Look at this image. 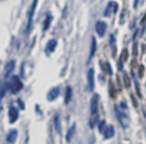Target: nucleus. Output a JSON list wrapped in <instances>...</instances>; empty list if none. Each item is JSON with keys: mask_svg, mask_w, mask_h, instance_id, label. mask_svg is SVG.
Wrapping results in <instances>:
<instances>
[{"mask_svg": "<svg viewBox=\"0 0 146 144\" xmlns=\"http://www.w3.org/2000/svg\"><path fill=\"white\" fill-rule=\"evenodd\" d=\"M59 92H60V88L58 86H55V87L50 88L49 92H48V94H47L48 101H54L55 99H57L58 95H59Z\"/></svg>", "mask_w": 146, "mask_h": 144, "instance_id": "obj_5", "label": "nucleus"}, {"mask_svg": "<svg viewBox=\"0 0 146 144\" xmlns=\"http://www.w3.org/2000/svg\"><path fill=\"white\" fill-rule=\"evenodd\" d=\"M16 137H17V130L16 129H11L8 135H7V142L9 143H14L16 141Z\"/></svg>", "mask_w": 146, "mask_h": 144, "instance_id": "obj_14", "label": "nucleus"}, {"mask_svg": "<svg viewBox=\"0 0 146 144\" xmlns=\"http://www.w3.org/2000/svg\"><path fill=\"white\" fill-rule=\"evenodd\" d=\"M133 67H136V60L135 59L131 61V68H133Z\"/></svg>", "mask_w": 146, "mask_h": 144, "instance_id": "obj_31", "label": "nucleus"}, {"mask_svg": "<svg viewBox=\"0 0 146 144\" xmlns=\"http://www.w3.org/2000/svg\"><path fill=\"white\" fill-rule=\"evenodd\" d=\"M8 117H9V121L11 124H14L18 119V110L15 107H10L9 111H8Z\"/></svg>", "mask_w": 146, "mask_h": 144, "instance_id": "obj_8", "label": "nucleus"}, {"mask_svg": "<svg viewBox=\"0 0 146 144\" xmlns=\"http://www.w3.org/2000/svg\"><path fill=\"white\" fill-rule=\"evenodd\" d=\"M8 87H9V90H10L11 93L16 94L18 91H21L23 88V83H22V81H21V78L18 76H13L10 78V82L8 84Z\"/></svg>", "mask_w": 146, "mask_h": 144, "instance_id": "obj_1", "label": "nucleus"}, {"mask_svg": "<svg viewBox=\"0 0 146 144\" xmlns=\"http://www.w3.org/2000/svg\"><path fill=\"white\" fill-rule=\"evenodd\" d=\"M74 133H75V125H73V126L68 129V132H67V134H66V141H67V142H71V139H72Z\"/></svg>", "mask_w": 146, "mask_h": 144, "instance_id": "obj_18", "label": "nucleus"}, {"mask_svg": "<svg viewBox=\"0 0 146 144\" xmlns=\"http://www.w3.org/2000/svg\"><path fill=\"white\" fill-rule=\"evenodd\" d=\"M114 109H115V113H116V117H117V120H119L120 125H121L123 128H127V127L129 126V119H128V116L124 115V113L119 109L117 105H115Z\"/></svg>", "mask_w": 146, "mask_h": 144, "instance_id": "obj_2", "label": "nucleus"}, {"mask_svg": "<svg viewBox=\"0 0 146 144\" xmlns=\"http://www.w3.org/2000/svg\"><path fill=\"white\" fill-rule=\"evenodd\" d=\"M56 45H57V41H56L55 39H51V40H49V41L47 42V46H46V49H47V51L50 53V52L55 51Z\"/></svg>", "mask_w": 146, "mask_h": 144, "instance_id": "obj_11", "label": "nucleus"}, {"mask_svg": "<svg viewBox=\"0 0 146 144\" xmlns=\"http://www.w3.org/2000/svg\"><path fill=\"white\" fill-rule=\"evenodd\" d=\"M14 68H15V61H14V60H10V61L7 63L6 68H5V77H6V78L9 77V75L13 73Z\"/></svg>", "mask_w": 146, "mask_h": 144, "instance_id": "obj_10", "label": "nucleus"}, {"mask_svg": "<svg viewBox=\"0 0 146 144\" xmlns=\"http://www.w3.org/2000/svg\"><path fill=\"white\" fill-rule=\"evenodd\" d=\"M71 98H72V87L71 86H67L66 87V96H65V103L66 104L71 101Z\"/></svg>", "mask_w": 146, "mask_h": 144, "instance_id": "obj_20", "label": "nucleus"}, {"mask_svg": "<svg viewBox=\"0 0 146 144\" xmlns=\"http://www.w3.org/2000/svg\"><path fill=\"white\" fill-rule=\"evenodd\" d=\"M123 83H124V87H127V88H129V87H130V85H131L130 78H129L128 74H127V73H124V71H123Z\"/></svg>", "mask_w": 146, "mask_h": 144, "instance_id": "obj_21", "label": "nucleus"}, {"mask_svg": "<svg viewBox=\"0 0 146 144\" xmlns=\"http://www.w3.org/2000/svg\"><path fill=\"white\" fill-rule=\"evenodd\" d=\"M110 43H111L112 53H113V57H114L116 54V48H115V36L113 34H111V36H110Z\"/></svg>", "mask_w": 146, "mask_h": 144, "instance_id": "obj_16", "label": "nucleus"}, {"mask_svg": "<svg viewBox=\"0 0 146 144\" xmlns=\"http://www.w3.org/2000/svg\"><path fill=\"white\" fill-rule=\"evenodd\" d=\"M120 107H121L122 109H124V110H127V109H128V107H127V103H125L124 101H122V102L120 103Z\"/></svg>", "mask_w": 146, "mask_h": 144, "instance_id": "obj_28", "label": "nucleus"}, {"mask_svg": "<svg viewBox=\"0 0 146 144\" xmlns=\"http://www.w3.org/2000/svg\"><path fill=\"white\" fill-rule=\"evenodd\" d=\"M97 110H98V95L94 94L90 101V112L91 116H97Z\"/></svg>", "mask_w": 146, "mask_h": 144, "instance_id": "obj_3", "label": "nucleus"}, {"mask_svg": "<svg viewBox=\"0 0 146 144\" xmlns=\"http://www.w3.org/2000/svg\"><path fill=\"white\" fill-rule=\"evenodd\" d=\"M104 137L105 138H111V137H113V135H114V127L112 126V125H110V126H106V128H105V130H104Z\"/></svg>", "mask_w": 146, "mask_h": 144, "instance_id": "obj_12", "label": "nucleus"}, {"mask_svg": "<svg viewBox=\"0 0 146 144\" xmlns=\"http://www.w3.org/2000/svg\"><path fill=\"white\" fill-rule=\"evenodd\" d=\"M18 103H19V105H21V108H22V109H24V104L22 103V100H18Z\"/></svg>", "mask_w": 146, "mask_h": 144, "instance_id": "obj_32", "label": "nucleus"}, {"mask_svg": "<svg viewBox=\"0 0 146 144\" xmlns=\"http://www.w3.org/2000/svg\"><path fill=\"white\" fill-rule=\"evenodd\" d=\"M122 61H123V59H122V58H120V60H119V66H117L120 70H122Z\"/></svg>", "mask_w": 146, "mask_h": 144, "instance_id": "obj_30", "label": "nucleus"}, {"mask_svg": "<svg viewBox=\"0 0 146 144\" xmlns=\"http://www.w3.org/2000/svg\"><path fill=\"white\" fill-rule=\"evenodd\" d=\"M117 7H119V6H117L116 2L111 1V2L107 5V7H106V9H105V11H104V16L108 17L112 11H113V12H116V11H117Z\"/></svg>", "mask_w": 146, "mask_h": 144, "instance_id": "obj_7", "label": "nucleus"}, {"mask_svg": "<svg viewBox=\"0 0 146 144\" xmlns=\"http://www.w3.org/2000/svg\"><path fill=\"white\" fill-rule=\"evenodd\" d=\"M87 78H88V90L89 91H92L94 90V83H95V81H94V69L92 68H90L89 70H88V74H87Z\"/></svg>", "mask_w": 146, "mask_h": 144, "instance_id": "obj_9", "label": "nucleus"}, {"mask_svg": "<svg viewBox=\"0 0 146 144\" xmlns=\"http://www.w3.org/2000/svg\"><path fill=\"white\" fill-rule=\"evenodd\" d=\"M110 95L112 98H115V95H116L115 88H114V85H113V82H110Z\"/></svg>", "mask_w": 146, "mask_h": 144, "instance_id": "obj_22", "label": "nucleus"}, {"mask_svg": "<svg viewBox=\"0 0 146 144\" xmlns=\"http://www.w3.org/2000/svg\"><path fill=\"white\" fill-rule=\"evenodd\" d=\"M132 56H137V43H135L132 46Z\"/></svg>", "mask_w": 146, "mask_h": 144, "instance_id": "obj_27", "label": "nucleus"}, {"mask_svg": "<svg viewBox=\"0 0 146 144\" xmlns=\"http://www.w3.org/2000/svg\"><path fill=\"white\" fill-rule=\"evenodd\" d=\"M137 6H138V0H135V5H133V7L137 8Z\"/></svg>", "mask_w": 146, "mask_h": 144, "instance_id": "obj_33", "label": "nucleus"}, {"mask_svg": "<svg viewBox=\"0 0 146 144\" xmlns=\"http://www.w3.org/2000/svg\"><path fill=\"white\" fill-rule=\"evenodd\" d=\"M51 20H52V17H51V16H47V17H46V20L43 22V28H42V29H43V32H46V31L49 28Z\"/></svg>", "mask_w": 146, "mask_h": 144, "instance_id": "obj_19", "label": "nucleus"}, {"mask_svg": "<svg viewBox=\"0 0 146 144\" xmlns=\"http://www.w3.org/2000/svg\"><path fill=\"white\" fill-rule=\"evenodd\" d=\"M106 23L105 22H102V20H98L96 23V32L99 36H104L105 35V32H106Z\"/></svg>", "mask_w": 146, "mask_h": 144, "instance_id": "obj_6", "label": "nucleus"}, {"mask_svg": "<svg viewBox=\"0 0 146 144\" xmlns=\"http://www.w3.org/2000/svg\"><path fill=\"white\" fill-rule=\"evenodd\" d=\"M105 128H106V122H105V120H102V121L99 122V125H98V129H99L100 133H104Z\"/></svg>", "mask_w": 146, "mask_h": 144, "instance_id": "obj_24", "label": "nucleus"}, {"mask_svg": "<svg viewBox=\"0 0 146 144\" xmlns=\"http://www.w3.org/2000/svg\"><path fill=\"white\" fill-rule=\"evenodd\" d=\"M121 58L123 59V61H125L128 59V50L127 49H123L122 52H121Z\"/></svg>", "mask_w": 146, "mask_h": 144, "instance_id": "obj_26", "label": "nucleus"}, {"mask_svg": "<svg viewBox=\"0 0 146 144\" xmlns=\"http://www.w3.org/2000/svg\"><path fill=\"white\" fill-rule=\"evenodd\" d=\"M102 68H103V70H104L105 74H107V75H112V74H113L112 68H111V65H110L108 62H104V63H102Z\"/></svg>", "mask_w": 146, "mask_h": 144, "instance_id": "obj_17", "label": "nucleus"}, {"mask_svg": "<svg viewBox=\"0 0 146 144\" xmlns=\"http://www.w3.org/2000/svg\"><path fill=\"white\" fill-rule=\"evenodd\" d=\"M36 3H38V0H33V3L29 10V23H27V29H26V33H30L31 31V25H32V17H33V14H34V9L36 7Z\"/></svg>", "mask_w": 146, "mask_h": 144, "instance_id": "obj_4", "label": "nucleus"}, {"mask_svg": "<svg viewBox=\"0 0 146 144\" xmlns=\"http://www.w3.org/2000/svg\"><path fill=\"white\" fill-rule=\"evenodd\" d=\"M96 49H97V43H96V39L94 36H91V48H90V54H89V59L90 60L94 56H95V52H96Z\"/></svg>", "mask_w": 146, "mask_h": 144, "instance_id": "obj_13", "label": "nucleus"}, {"mask_svg": "<svg viewBox=\"0 0 146 144\" xmlns=\"http://www.w3.org/2000/svg\"><path fill=\"white\" fill-rule=\"evenodd\" d=\"M54 126H55V129H56V132L58 133V134H60L62 133V127H60V120H59V116L58 115H56L55 117H54Z\"/></svg>", "mask_w": 146, "mask_h": 144, "instance_id": "obj_15", "label": "nucleus"}, {"mask_svg": "<svg viewBox=\"0 0 146 144\" xmlns=\"http://www.w3.org/2000/svg\"><path fill=\"white\" fill-rule=\"evenodd\" d=\"M135 86H136V92H137V95L139 96V98H141L143 95H141V92H140V88H139V83L135 79Z\"/></svg>", "mask_w": 146, "mask_h": 144, "instance_id": "obj_25", "label": "nucleus"}, {"mask_svg": "<svg viewBox=\"0 0 146 144\" xmlns=\"http://www.w3.org/2000/svg\"><path fill=\"white\" fill-rule=\"evenodd\" d=\"M130 98H131V100H132V102H133V105H135V107H137V101H136L135 96H133L132 94H130Z\"/></svg>", "mask_w": 146, "mask_h": 144, "instance_id": "obj_29", "label": "nucleus"}, {"mask_svg": "<svg viewBox=\"0 0 146 144\" xmlns=\"http://www.w3.org/2000/svg\"><path fill=\"white\" fill-rule=\"evenodd\" d=\"M144 74H145V67H144V65H140L139 67H138V77H144Z\"/></svg>", "mask_w": 146, "mask_h": 144, "instance_id": "obj_23", "label": "nucleus"}]
</instances>
